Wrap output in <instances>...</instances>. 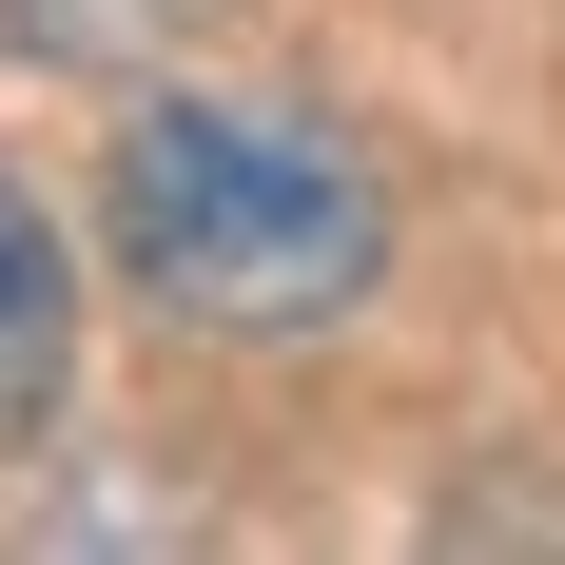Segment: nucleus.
<instances>
[{"label":"nucleus","mask_w":565,"mask_h":565,"mask_svg":"<svg viewBox=\"0 0 565 565\" xmlns=\"http://www.w3.org/2000/svg\"><path fill=\"white\" fill-rule=\"evenodd\" d=\"M98 234L137 274V312H195V332H351L391 274L371 157L254 98H137L98 157Z\"/></svg>","instance_id":"1"},{"label":"nucleus","mask_w":565,"mask_h":565,"mask_svg":"<svg viewBox=\"0 0 565 565\" xmlns=\"http://www.w3.org/2000/svg\"><path fill=\"white\" fill-rule=\"evenodd\" d=\"M195 0H0V40L20 58H58V78H117V58H157Z\"/></svg>","instance_id":"3"},{"label":"nucleus","mask_w":565,"mask_h":565,"mask_svg":"<svg viewBox=\"0 0 565 565\" xmlns=\"http://www.w3.org/2000/svg\"><path fill=\"white\" fill-rule=\"evenodd\" d=\"M58 371H78V254H58V215L0 175V449L58 409Z\"/></svg>","instance_id":"2"}]
</instances>
